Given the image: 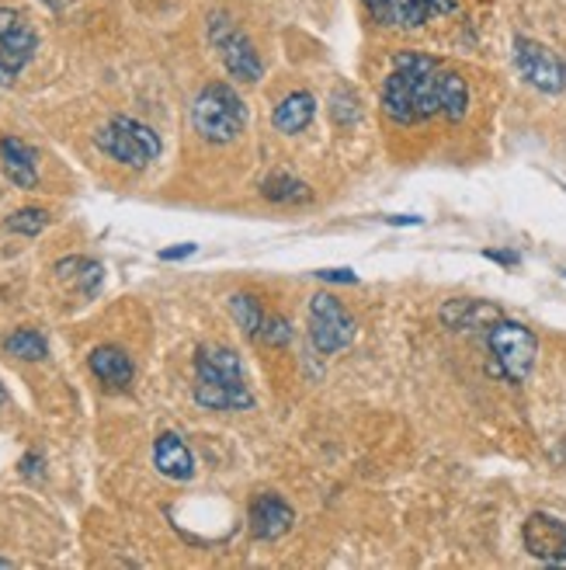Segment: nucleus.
<instances>
[{"mask_svg": "<svg viewBox=\"0 0 566 570\" xmlns=\"http://www.w3.org/2000/svg\"><path fill=\"white\" fill-rule=\"evenodd\" d=\"M383 111L396 126L428 122L435 116L463 122L469 88L456 70H445L431 56H396V67L383 83Z\"/></svg>", "mask_w": 566, "mask_h": 570, "instance_id": "nucleus-1", "label": "nucleus"}, {"mask_svg": "<svg viewBox=\"0 0 566 570\" xmlns=\"http://www.w3.org/2000/svg\"><path fill=\"white\" fill-rule=\"evenodd\" d=\"M191 126L209 142H234L247 126V105L230 83H206L191 105Z\"/></svg>", "mask_w": 566, "mask_h": 570, "instance_id": "nucleus-2", "label": "nucleus"}, {"mask_svg": "<svg viewBox=\"0 0 566 570\" xmlns=\"http://www.w3.org/2000/svg\"><path fill=\"white\" fill-rule=\"evenodd\" d=\"M95 142L111 160H119L132 170H143L160 157V136L129 116H116L108 126H101Z\"/></svg>", "mask_w": 566, "mask_h": 570, "instance_id": "nucleus-3", "label": "nucleus"}, {"mask_svg": "<svg viewBox=\"0 0 566 570\" xmlns=\"http://www.w3.org/2000/svg\"><path fill=\"white\" fill-rule=\"evenodd\" d=\"M487 348L494 355V373H500L507 383H525L532 376L535 355H539V341L525 324L497 321L487 334Z\"/></svg>", "mask_w": 566, "mask_h": 570, "instance_id": "nucleus-4", "label": "nucleus"}, {"mask_svg": "<svg viewBox=\"0 0 566 570\" xmlns=\"http://www.w3.org/2000/svg\"><path fill=\"white\" fill-rule=\"evenodd\" d=\"M209 39L212 46L219 49V60L222 67L230 70L237 80L244 83H254V80H261L265 67H261V56L258 49H254V42L240 32V28L226 18L222 11L209 14Z\"/></svg>", "mask_w": 566, "mask_h": 570, "instance_id": "nucleus-5", "label": "nucleus"}, {"mask_svg": "<svg viewBox=\"0 0 566 570\" xmlns=\"http://www.w3.org/2000/svg\"><path fill=\"white\" fill-rule=\"evenodd\" d=\"M39 36L24 14L0 8V88H14L18 73L36 60Z\"/></svg>", "mask_w": 566, "mask_h": 570, "instance_id": "nucleus-6", "label": "nucleus"}, {"mask_svg": "<svg viewBox=\"0 0 566 570\" xmlns=\"http://www.w3.org/2000/svg\"><path fill=\"white\" fill-rule=\"evenodd\" d=\"M309 341H314V348L320 355L345 352L355 341V321L348 317V309L327 293L314 296V303H309Z\"/></svg>", "mask_w": 566, "mask_h": 570, "instance_id": "nucleus-7", "label": "nucleus"}, {"mask_svg": "<svg viewBox=\"0 0 566 570\" xmlns=\"http://www.w3.org/2000/svg\"><path fill=\"white\" fill-rule=\"evenodd\" d=\"M515 63L532 88H539L546 95L566 91V63L543 42H532V39L518 36L515 39Z\"/></svg>", "mask_w": 566, "mask_h": 570, "instance_id": "nucleus-8", "label": "nucleus"}, {"mask_svg": "<svg viewBox=\"0 0 566 570\" xmlns=\"http://www.w3.org/2000/svg\"><path fill=\"white\" fill-rule=\"evenodd\" d=\"M365 8L386 28H420L438 14L456 11V0H365Z\"/></svg>", "mask_w": 566, "mask_h": 570, "instance_id": "nucleus-9", "label": "nucleus"}, {"mask_svg": "<svg viewBox=\"0 0 566 570\" xmlns=\"http://www.w3.org/2000/svg\"><path fill=\"white\" fill-rule=\"evenodd\" d=\"M522 539H525V550L535 560L566 567V522H559L556 515H546V511H535V515H528L525 529H522Z\"/></svg>", "mask_w": 566, "mask_h": 570, "instance_id": "nucleus-10", "label": "nucleus"}, {"mask_svg": "<svg viewBox=\"0 0 566 570\" xmlns=\"http://www.w3.org/2000/svg\"><path fill=\"white\" fill-rule=\"evenodd\" d=\"M195 383H209V386H226L237 393H250L244 383V368L234 348L226 345H202L195 352Z\"/></svg>", "mask_w": 566, "mask_h": 570, "instance_id": "nucleus-11", "label": "nucleus"}, {"mask_svg": "<svg viewBox=\"0 0 566 570\" xmlns=\"http://www.w3.org/2000/svg\"><path fill=\"white\" fill-rule=\"evenodd\" d=\"M296 522V511L281 501L278 494H261L254 498L250 511H247V525L254 539H278L286 535Z\"/></svg>", "mask_w": 566, "mask_h": 570, "instance_id": "nucleus-12", "label": "nucleus"}, {"mask_svg": "<svg viewBox=\"0 0 566 570\" xmlns=\"http://www.w3.org/2000/svg\"><path fill=\"white\" fill-rule=\"evenodd\" d=\"M438 317L451 331H490L497 321H504V313L487 299H448Z\"/></svg>", "mask_w": 566, "mask_h": 570, "instance_id": "nucleus-13", "label": "nucleus"}, {"mask_svg": "<svg viewBox=\"0 0 566 570\" xmlns=\"http://www.w3.org/2000/svg\"><path fill=\"white\" fill-rule=\"evenodd\" d=\"M0 160H4V175L18 188H36L39 185V154L18 136L0 139Z\"/></svg>", "mask_w": 566, "mask_h": 570, "instance_id": "nucleus-14", "label": "nucleus"}, {"mask_svg": "<svg viewBox=\"0 0 566 570\" xmlns=\"http://www.w3.org/2000/svg\"><path fill=\"white\" fill-rule=\"evenodd\" d=\"M153 466L167 476V480H191L195 476V455L185 445L181 435L163 432L153 445Z\"/></svg>", "mask_w": 566, "mask_h": 570, "instance_id": "nucleus-15", "label": "nucleus"}, {"mask_svg": "<svg viewBox=\"0 0 566 570\" xmlns=\"http://www.w3.org/2000/svg\"><path fill=\"white\" fill-rule=\"evenodd\" d=\"M91 373L105 383V386H116V390H122V386H129L132 383V358L122 352V348H116V345H101V348H95L91 352Z\"/></svg>", "mask_w": 566, "mask_h": 570, "instance_id": "nucleus-16", "label": "nucleus"}, {"mask_svg": "<svg viewBox=\"0 0 566 570\" xmlns=\"http://www.w3.org/2000/svg\"><path fill=\"white\" fill-rule=\"evenodd\" d=\"M314 116H317V98L309 91H292V95L281 98L278 108H275V129L296 136V132H302L309 122H314Z\"/></svg>", "mask_w": 566, "mask_h": 570, "instance_id": "nucleus-17", "label": "nucleus"}, {"mask_svg": "<svg viewBox=\"0 0 566 570\" xmlns=\"http://www.w3.org/2000/svg\"><path fill=\"white\" fill-rule=\"evenodd\" d=\"M56 275L73 278L83 296H95L101 278H105V268L98 262H88V258H63V262H56Z\"/></svg>", "mask_w": 566, "mask_h": 570, "instance_id": "nucleus-18", "label": "nucleus"}, {"mask_svg": "<svg viewBox=\"0 0 566 570\" xmlns=\"http://www.w3.org/2000/svg\"><path fill=\"white\" fill-rule=\"evenodd\" d=\"M261 195L268 203H278V206H292V203H309L314 191H309L302 181L289 178V175H271L265 185H261Z\"/></svg>", "mask_w": 566, "mask_h": 570, "instance_id": "nucleus-19", "label": "nucleus"}, {"mask_svg": "<svg viewBox=\"0 0 566 570\" xmlns=\"http://www.w3.org/2000/svg\"><path fill=\"white\" fill-rule=\"evenodd\" d=\"M4 352L21 358V362H42L49 355V345H46V337L39 331H14L8 341H4Z\"/></svg>", "mask_w": 566, "mask_h": 570, "instance_id": "nucleus-20", "label": "nucleus"}, {"mask_svg": "<svg viewBox=\"0 0 566 570\" xmlns=\"http://www.w3.org/2000/svg\"><path fill=\"white\" fill-rule=\"evenodd\" d=\"M230 313H234V321L240 324V331H244L247 337H258V334H261L265 309H261V303L254 299V296H247V293L230 296Z\"/></svg>", "mask_w": 566, "mask_h": 570, "instance_id": "nucleus-21", "label": "nucleus"}, {"mask_svg": "<svg viewBox=\"0 0 566 570\" xmlns=\"http://www.w3.org/2000/svg\"><path fill=\"white\" fill-rule=\"evenodd\" d=\"M49 226V213L46 209H18L8 219V230L11 234H24V237H39Z\"/></svg>", "mask_w": 566, "mask_h": 570, "instance_id": "nucleus-22", "label": "nucleus"}, {"mask_svg": "<svg viewBox=\"0 0 566 570\" xmlns=\"http://www.w3.org/2000/svg\"><path fill=\"white\" fill-rule=\"evenodd\" d=\"M292 324L281 317V313H271V317H265V324H261V341L265 345H271V348H286V345H292Z\"/></svg>", "mask_w": 566, "mask_h": 570, "instance_id": "nucleus-23", "label": "nucleus"}, {"mask_svg": "<svg viewBox=\"0 0 566 570\" xmlns=\"http://www.w3.org/2000/svg\"><path fill=\"white\" fill-rule=\"evenodd\" d=\"M317 278L320 282H345V285H355L358 282V275L351 268H324V272H317Z\"/></svg>", "mask_w": 566, "mask_h": 570, "instance_id": "nucleus-24", "label": "nucleus"}, {"mask_svg": "<svg viewBox=\"0 0 566 570\" xmlns=\"http://www.w3.org/2000/svg\"><path fill=\"white\" fill-rule=\"evenodd\" d=\"M198 247L195 244H181V247H167V250H160V262H181V258H188V254H195Z\"/></svg>", "mask_w": 566, "mask_h": 570, "instance_id": "nucleus-25", "label": "nucleus"}, {"mask_svg": "<svg viewBox=\"0 0 566 570\" xmlns=\"http://www.w3.org/2000/svg\"><path fill=\"white\" fill-rule=\"evenodd\" d=\"M487 258H490V262H500V265H507V268H515V265H518V254H512V250H487Z\"/></svg>", "mask_w": 566, "mask_h": 570, "instance_id": "nucleus-26", "label": "nucleus"}, {"mask_svg": "<svg viewBox=\"0 0 566 570\" xmlns=\"http://www.w3.org/2000/svg\"><path fill=\"white\" fill-rule=\"evenodd\" d=\"M36 463H39L36 455H24V460H21V473H28V476H32V473H36Z\"/></svg>", "mask_w": 566, "mask_h": 570, "instance_id": "nucleus-27", "label": "nucleus"}, {"mask_svg": "<svg viewBox=\"0 0 566 570\" xmlns=\"http://www.w3.org/2000/svg\"><path fill=\"white\" fill-rule=\"evenodd\" d=\"M389 223H420V216H393Z\"/></svg>", "mask_w": 566, "mask_h": 570, "instance_id": "nucleus-28", "label": "nucleus"}, {"mask_svg": "<svg viewBox=\"0 0 566 570\" xmlns=\"http://www.w3.org/2000/svg\"><path fill=\"white\" fill-rule=\"evenodd\" d=\"M11 567V560H4V557H0V570H8Z\"/></svg>", "mask_w": 566, "mask_h": 570, "instance_id": "nucleus-29", "label": "nucleus"}, {"mask_svg": "<svg viewBox=\"0 0 566 570\" xmlns=\"http://www.w3.org/2000/svg\"><path fill=\"white\" fill-rule=\"evenodd\" d=\"M8 401V393H4V386H0V404H4Z\"/></svg>", "mask_w": 566, "mask_h": 570, "instance_id": "nucleus-30", "label": "nucleus"}]
</instances>
